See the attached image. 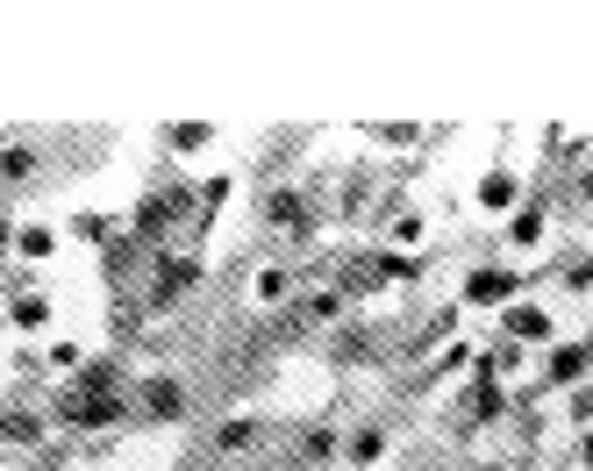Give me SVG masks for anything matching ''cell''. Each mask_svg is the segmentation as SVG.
Segmentation results:
<instances>
[{
  "label": "cell",
  "mask_w": 593,
  "mask_h": 471,
  "mask_svg": "<svg viewBox=\"0 0 593 471\" xmlns=\"http://www.w3.org/2000/svg\"><path fill=\"white\" fill-rule=\"evenodd\" d=\"M201 279H207L201 251H151V265H143V301L136 307H143V315H172Z\"/></svg>",
  "instance_id": "6da1fadb"
},
{
  "label": "cell",
  "mask_w": 593,
  "mask_h": 471,
  "mask_svg": "<svg viewBox=\"0 0 593 471\" xmlns=\"http://www.w3.org/2000/svg\"><path fill=\"white\" fill-rule=\"evenodd\" d=\"M187 221H193V186L165 179L157 193H143V201H136L129 236H136V243H151V251H165V236H172V229H187Z\"/></svg>",
  "instance_id": "7a4b0ae2"
},
{
  "label": "cell",
  "mask_w": 593,
  "mask_h": 471,
  "mask_svg": "<svg viewBox=\"0 0 593 471\" xmlns=\"http://www.w3.org/2000/svg\"><path fill=\"white\" fill-rule=\"evenodd\" d=\"M257 215H265V229H272V236H293V243H307V236L323 229V207L307 201L301 186H272L265 201H257Z\"/></svg>",
  "instance_id": "3957f363"
},
{
  "label": "cell",
  "mask_w": 593,
  "mask_h": 471,
  "mask_svg": "<svg viewBox=\"0 0 593 471\" xmlns=\"http://www.w3.org/2000/svg\"><path fill=\"white\" fill-rule=\"evenodd\" d=\"M51 415L65 421L72 436H108V429L136 421V415H129V393H115V400H72V393H58V400H51Z\"/></svg>",
  "instance_id": "277c9868"
},
{
  "label": "cell",
  "mask_w": 593,
  "mask_h": 471,
  "mask_svg": "<svg viewBox=\"0 0 593 471\" xmlns=\"http://www.w3.org/2000/svg\"><path fill=\"white\" fill-rule=\"evenodd\" d=\"M515 293H522V271L515 265H493L487 257V265L465 271V307H508Z\"/></svg>",
  "instance_id": "5b68a950"
},
{
  "label": "cell",
  "mask_w": 593,
  "mask_h": 471,
  "mask_svg": "<svg viewBox=\"0 0 593 471\" xmlns=\"http://www.w3.org/2000/svg\"><path fill=\"white\" fill-rule=\"evenodd\" d=\"M329 357H337V371H365V365H379V357H387V336H379L373 321H337Z\"/></svg>",
  "instance_id": "8992f818"
},
{
  "label": "cell",
  "mask_w": 593,
  "mask_h": 471,
  "mask_svg": "<svg viewBox=\"0 0 593 471\" xmlns=\"http://www.w3.org/2000/svg\"><path fill=\"white\" fill-rule=\"evenodd\" d=\"M129 415H143V421H179L187 415V386L172 379V371H151L143 386H136V407Z\"/></svg>",
  "instance_id": "52a82bcc"
},
{
  "label": "cell",
  "mask_w": 593,
  "mask_h": 471,
  "mask_svg": "<svg viewBox=\"0 0 593 471\" xmlns=\"http://www.w3.org/2000/svg\"><path fill=\"white\" fill-rule=\"evenodd\" d=\"M501 336L522 351V343H551V336H558V321H551V307H537V301H508V307H501Z\"/></svg>",
  "instance_id": "ba28073f"
},
{
  "label": "cell",
  "mask_w": 593,
  "mask_h": 471,
  "mask_svg": "<svg viewBox=\"0 0 593 471\" xmlns=\"http://www.w3.org/2000/svg\"><path fill=\"white\" fill-rule=\"evenodd\" d=\"M586 371H593V351H586V343H551V357H543V386H551V393H572V386H586Z\"/></svg>",
  "instance_id": "9c48e42d"
},
{
  "label": "cell",
  "mask_w": 593,
  "mask_h": 471,
  "mask_svg": "<svg viewBox=\"0 0 593 471\" xmlns=\"http://www.w3.org/2000/svg\"><path fill=\"white\" fill-rule=\"evenodd\" d=\"M72 400H115V393H129V371L115 365V357H93V365H79V379H72Z\"/></svg>",
  "instance_id": "30bf717a"
},
{
  "label": "cell",
  "mask_w": 593,
  "mask_h": 471,
  "mask_svg": "<svg viewBox=\"0 0 593 471\" xmlns=\"http://www.w3.org/2000/svg\"><path fill=\"white\" fill-rule=\"evenodd\" d=\"M43 429L51 415H36V407H0V450H43Z\"/></svg>",
  "instance_id": "8fae6325"
},
{
  "label": "cell",
  "mask_w": 593,
  "mask_h": 471,
  "mask_svg": "<svg viewBox=\"0 0 593 471\" xmlns=\"http://www.w3.org/2000/svg\"><path fill=\"white\" fill-rule=\"evenodd\" d=\"M472 201L487 207V215H515V207H522V179H515L508 165H487L479 186H472Z\"/></svg>",
  "instance_id": "7c38bea8"
},
{
  "label": "cell",
  "mask_w": 593,
  "mask_h": 471,
  "mask_svg": "<svg viewBox=\"0 0 593 471\" xmlns=\"http://www.w3.org/2000/svg\"><path fill=\"white\" fill-rule=\"evenodd\" d=\"M143 265H151V243H136L129 229H115V236L101 243V271H108V287H115V279H129V271H143Z\"/></svg>",
  "instance_id": "4fadbf2b"
},
{
  "label": "cell",
  "mask_w": 593,
  "mask_h": 471,
  "mask_svg": "<svg viewBox=\"0 0 593 471\" xmlns=\"http://www.w3.org/2000/svg\"><path fill=\"white\" fill-rule=\"evenodd\" d=\"M508 379H472V393H465V421H472V429H487V421H501L508 415Z\"/></svg>",
  "instance_id": "5bb4252c"
},
{
  "label": "cell",
  "mask_w": 593,
  "mask_h": 471,
  "mask_svg": "<svg viewBox=\"0 0 593 471\" xmlns=\"http://www.w3.org/2000/svg\"><path fill=\"white\" fill-rule=\"evenodd\" d=\"M293 450H301V464H337L343 436L329 429V421H301V436H293Z\"/></svg>",
  "instance_id": "9a60e30c"
},
{
  "label": "cell",
  "mask_w": 593,
  "mask_h": 471,
  "mask_svg": "<svg viewBox=\"0 0 593 471\" xmlns=\"http://www.w3.org/2000/svg\"><path fill=\"white\" fill-rule=\"evenodd\" d=\"M293 315H301L307 329H315V321H351V301H343L337 287H315V293H301V301H293Z\"/></svg>",
  "instance_id": "2e32d148"
},
{
  "label": "cell",
  "mask_w": 593,
  "mask_h": 471,
  "mask_svg": "<svg viewBox=\"0 0 593 471\" xmlns=\"http://www.w3.org/2000/svg\"><path fill=\"white\" fill-rule=\"evenodd\" d=\"M8 251H15L22 265H43V257H58V229H51V221H22Z\"/></svg>",
  "instance_id": "e0dca14e"
},
{
  "label": "cell",
  "mask_w": 593,
  "mask_h": 471,
  "mask_svg": "<svg viewBox=\"0 0 593 471\" xmlns=\"http://www.w3.org/2000/svg\"><path fill=\"white\" fill-rule=\"evenodd\" d=\"M257 443H265V421H251V415H229L215 429V450L222 457H243V450H257Z\"/></svg>",
  "instance_id": "ac0fdd59"
},
{
  "label": "cell",
  "mask_w": 593,
  "mask_h": 471,
  "mask_svg": "<svg viewBox=\"0 0 593 471\" xmlns=\"http://www.w3.org/2000/svg\"><path fill=\"white\" fill-rule=\"evenodd\" d=\"M43 171V151L36 143H0V186H29Z\"/></svg>",
  "instance_id": "d6986e66"
},
{
  "label": "cell",
  "mask_w": 593,
  "mask_h": 471,
  "mask_svg": "<svg viewBox=\"0 0 593 471\" xmlns=\"http://www.w3.org/2000/svg\"><path fill=\"white\" fill-rule=\"evenodd\" d=\"M379 457H387V429H379V421H365V429H351V436H343V464H379Z\"/></svg>",
  "instance_id": "ffe728a7"
},
{
  "label": "cell",
  "mask_w": 593,
  "mask_h": 471,
  "mask_svg": "<svg viewBox=\"0 0 593 471\" xmlns=\"http://www.w3.org/2000/svg\"><path fill=\"white\" fill-rule=\"evenodd\" d=\"M373 279L379 287H407V279H422V257L415 251H373Z\"/></svg>",
  "instance_id": "44dd1931"
},
{
  "label": "cell",
  "mask_w": 593,
  "mask_h": 471,
  "mask_svg": "<svg viewBox=\"0 0 593 471\" xmlns=\"http://www.w3.org/2000/svg\"><path fill=\"white\" fill-rule=\"evenodd\" d=\"M8 321H15L22 336H36V329H51V301H43V293H15V301H8Z\"/></svg>",
  "instance_id": "7402d4cb"
},
{
  "label": "cell",
  "mask_w": 593,
  "mask_h": 471,
  "mask_svg": "<svg viewBox=\"0 0 593 471\" xmlns=\"http://www.w3.org/2000/svg\"><path fill=\"white\" fill-rule=\"evenodd\" d=\"M207 143H215V122H165V151L193 157V151H207Z\"/></svg>",
  "instance_id": "603a6c76"
},
{
  "label": "cell",
  "mask_w": 593,
  "mask_h": 471,
  "mask_svg": "<svg viewBox=\"0 0 593 471\" xmlns=\"http://www.w3.org/2000/svg\"><path fill=\"white\" fill-rule=\"evenodd\" d=\"M508 243L515 251H529V243H543V201H522L508 215Z\"/></svg>",
  "instance_id": "cb8c5ba5"
},
{
  "label": "cell",
  "mask_w": 593,
  "mask_h": 471,
  "mask_svg": "<svg viewBox=\"0 0 593 471\" xmlns=\"http://www.w3.org/2000/svg\"><path fill=\"white\" fill-rule=\"evenodd\" d=\"M65 229H72V236H79V243H93V251H101V243H108V236H115V229H122V221H108V215H101V207H79V215H72V221H65Z\"/></svg>",
  "instance_id": "d4e9b609"
},
{
  "label": "cell",
  "mask_w": 593,
  "mask_h": 471,
  "mask_svg": "<svg viewBox=\"0 0 593 471\" xmlns=\"http://www.w3.org/2000/svg\"><path fill=\"white\" fill-rule=\"evenodd\" d=\"M257 307H272V301H293V265H265L257 271Z\"/></svg>",
  "instance_id": "484cf974"
},
{
  "label": "cell",
  "mask_w": 593,
  "mask_h": 471,
  "mask_svg": "<svg viewBox=\"0 0 593 471\" xmlns=\"http://www.w3.org/2000/svg\"><path fill=\"white\" fill-rule=\"evenodd\" d=\"M451 329H458V315H451V307H437V315H429L422 329H415V343H407V351H415V357H422V351H437V343L451 336Z\"/></svg>",
  "instance_id": "4316f807"
},
{
  "label": "cell",
  "mask_w": 593,
  "mask_h": 471,
  "mask_svg": "<svg viewBox=\"0 0 593 471\" xmlns=\"http://www.w3.org/2000/svg\"><path fill=\"white\" fill-rule=\"evenodd\" d=\"M136 329H143V307H136V301H115V336H122V343H129V336H136Z\"/></svg>",
  "instance_id": "83f0119b"
},
{
  "label": "cell",
  "mask_w": 593,
  "mask_h": 471,
  "mask_svg": "<svg viewBox=\"0 0 593 471\" xmlns=\"http://www.w3.org/2000/svg\"><path fill=\"white\" fill-rule=\"evenodd\" d=\"M415 236H422V215H407V207H401V215H393V243H401V251H407Z\"/></svg>",
  "instance_id": "f1b7e54d"
},
{
  "label": "cell",
  "mask_w": 593,
  "mask_h": 471,
  "mask_svg": "<svg viewBox=\"0 0 593 471\" xmlns=\"http://www.w3.org/2000/svg\"><path fill=\"white\" fill-rule=\"evenodd\" d=\"M458 365H472V351H465V343H451V351H443V357H437L429 371H458Z\"/></svg>",
  "instance_id": "f546056e"
},
{
  "label": "cell",
  "mask_w": 593,
  "mask_h": 471,
  "mask_svg": "<svg viewBox=\"0 0 593 471\" xmlns=\"http://www.w3.org/2000/svg\"><path fill=\"white\" fill-rule=\"evenodd\" d=\"M579 464L593 471V421H586V436H579Z\"/></svg>",
  "instance_id": "4dcf8cb0"
},
{
  "label": "cell",
  "mask_w": 593,
  "mask_h": 471,
  "mask_svg": "<svg viewBox=\"0 0 593 471\" xmlns=\"http://www.w3.org/2000/svg\"><path fill=\"white\" fill-rule=\"evenodd\" d=\"M8 243H15V221L0 215V257H8Z\"/></svg>",
  "instance_id": "1f68e13d"
},
{
  "label": "cell",
  "mask_w": 593,
  "mask_h": 471,
  "mask_svg": "<svg viewBox=\"0 0 593 471\" xmlns=\"http://www.w3.org/2000/svg\"><path fill=\"white\" fill-rule=\"evenodd\" d=\"M487 471H522V464H487Z\"/></svg>",
  "instance_id": "d6a6232c"
},
{
  "label": "cell",
  "mask_w": 593,
  "mask_h": 471,
  "mask_svg": "<svg viewBox=\"0 0 593 471\" xmlns=\"http://www.w3.org/2000/svg\"><path fill=\"white\" fill-rule=\"evenodd\" d=\"M0 143H8V136H0Z\"/></svg>",
  "instance_id": "836d02e7"
}]
</instances>
